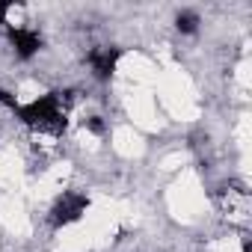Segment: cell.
Instances as JSON below:
<instances>
[{
	"label": "cell",
	"mask_w": 252,
	"mask_h": 252,
	"mask_svg": "<svg viewBox=\"0 0 252 252\" xmlns=\"http://www.w3.org/2000/svg\"><path fill=\"white\" fill-rule=\"evenodd\" d=\"M89 208V199L83 193H63L54 208H51V222L60 228V225H68V222H77Z\"/></svg>",
	"instance_id": "obj_2"
},
{
	"label": "cell",
	"mask_w": 252,
	"mask_h": 252,
	"mask_svg": "<svg viewBox=\"0 0 252 252\" xmlns=\"http://www.w3.org/2000/svg\"><path fill=\"white\" fill-rule=\"evenodd\" d=\"M9 45H12L18 60H30L33 54H39L42 36L36 30H30V27H9Z\"/></svg>",
	"instance_id": "obj_3"
},
{
	"label": "cell",
	"mask_w": 252,
	"mask_h": 252,
	"mask_svg": "<svg viewBox=\"0 0 252 252\" xmlns=\"http://www.w3.org/2000/svg\"><path fill=\"white\" fill-rule=\"evenodd\" d=\"M71 95L74 92H48L30 104H18L12 113L30 125L36 131H45V134H60L65 131V116H68V104H71Z\"/></svg>",
	"instance_id": "obj_1"
},
{
	"label": "cell",
	"mask_w": 252,
	"mask_h": 252,
	"mask_svg": "<svg viewBox=\"0 0 252 252\" xmlns=\"http://www.w3.org/2000/svg\"><path fill=\"white\" fill-rule=\"evenodd\" d=\"M0 104H6L9 110H15V107H18V104H15V98H12V95H9L6 89H0Z\"/></svg>",
	"instance_id": "obj_6"
},
{
	"label": "cell",
	"mask_w": 252,
	"mask_h": 252,
	"mask_svg": "<svg viewBox=\"0 0 252 252\" xmlns=\"http://www.w3.org/2000/svg\"><path fill=\"white\" fill-rule=\"evenodd\" d=\"M86 125H89V131H95V134H101V131H104V125H101V119H98V116H95V119H89Z\"/></svg>",
	"instance_id": "obj_7"
},
{
	"label": "cell",
	"mask_w": 252,
	"mask_h": 252,
	"mask_svg": "<svg viewBox=\"0 0 252 252\" xmlns=\"http://www.w3.org/2000/svg\"><path fill=\"white\" fill-rule=\"evenodd\" d=\"M119 57H122V48H107V45L104 48H92L89 51V65H92L95 77L98 80H110L113 71H116Z\"/></svg>",
	"instance_id": "obj_4"
},
{
	"label": "cell",
	"mask_w": 252,
	"mask_h": 252,
	"mask_svg": "<svg viewBox=\"0 0 252 252\" xmlns=\"http://www.w3.org/2000/svg\"><path fill=\"white\" fill-rule=\"evenodd\" d=\"M175 27H178L181 33H196V30H199V15H196V12H178Z\"/></svg>",
	"instance_id": "obj_5"
},
{
	"label": "cell",
	"mask_w": 252,
	"mask_h": 252,
	"mask_svg": "<svg viewBox=\"0 0 252 252\" xmlns=\"http://www.w3.org/2000/svg\"><path fill=\"white\" fill-rule=\"evenodd\" d=\"M6 12H9V6H6V3H0V21L6 18Z\"/></svg>",
	"instance_id": "obj_8"
}]
</instances>
